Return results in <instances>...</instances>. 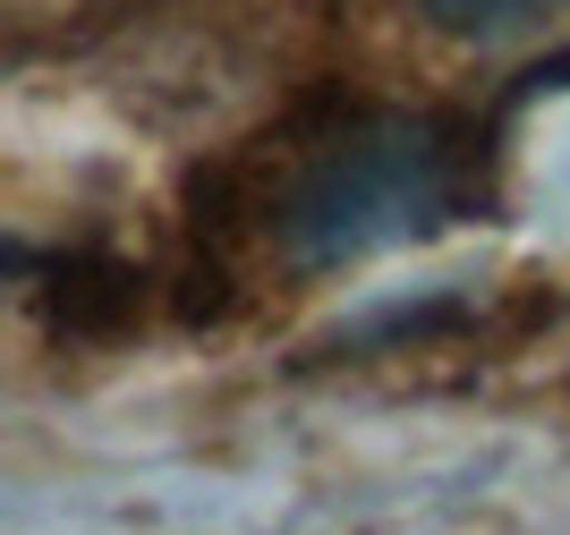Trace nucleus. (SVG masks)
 I'll return each mask as SVG.
<instances>
[{"label":"nucleus","instance_id":"f257e3e1","mask_svg":"<svg viewBox=\"0 0 570 535\" xmlns=\"http://www.w3.org/2000/svg\"><path fill=\"white\" fill-rule=\"evenodd\" d=\"M494 196L485 179V128L460 111H383L341 102L273 145V162L238 179V212H196L214 256L264 247L289 273H333L392 247L476 221Z\"/></svg>","mask_w":570,"mask_h":535},{"label":"nucleus","instance_id":"f03ea898","mask_svg":"<svg viewBox=\"0 0 570 535\" xmlns=\"http://www.w3.org/2000/svg\"><path fill=\"white\" fill-rule=\"evenodd\" d=\"M35 306H43V324L60 331V340H111V331H128L145 315V273H128V264L111 256H51V273L35 280Z\"/></svg>","mask_w":570,"mask_h":535},{"label":"nucleus","instance_id":"7ed1b4c3","mask_svg":"<svg viewBox=\"0 0 570 535\" xmlns=\"http://www.w3.org/2000/svg\"><path fill=\"white\" fill-rule=\"evenodd\" d=\"M409 9L452 43H502V34H528L537 18H553L570 0H409Z\"/></svg>","mask_w":570,"mask_h":535}]
</instances>
